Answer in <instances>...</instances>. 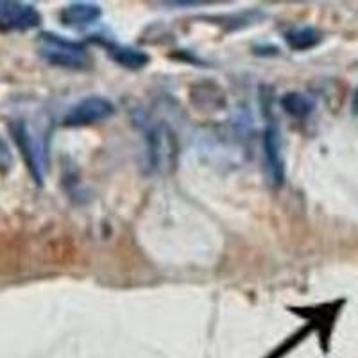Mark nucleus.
I'll return each instance as SVG.
<instances>
[{"mask_svg":"<svg viewBox=\"0 0 358 358\" xmlns=\"http://www.w3.org/2000/svg\"><path fill=\"white\" fill-rule=\"evenodd\" d=\"M113 115V102L108 101L106 97H101V95H92V97L83 99L78 104H73L63 118V124L66 127H85L102 122Z\"/></svg>","mask_w":358,"mask_h":358,"instance_id":"obj_4","label":"nucleus"},{"mask_svg":"<svg viewBox=\"0 0 358 358\" xmlns=\"http://www.w3.org/2000/svg\"><path fill=\"white\" fill-rule=\"evenodd\" d=\"M13 169V152L9 149L8 142L2 138V134H0V176L8 174L9 171Z\"/></svg>","mask_w":358,"mask_h":358,"instance_id":"obj_12","label":"nucleus"},{"mask_svg":"<svg viewBox=\"0 0 358 358\" xmlns=\"http://www.w3.org/2000/svg\"><path fill=\"white\" fill-rule=\"evenodd\" d=\"M102 9L101 6L92 4V2H73L59 13V20L63 25L73 29H85L88 25H94L101 20Z\"/></svg>","mask_w":358,"mask_h":358,"instance_id":"obj_8","label":"nucleus"},{"mask_svg":"<svg viewBox=\"0 0 358 358\" xmlns=\"http://www.w3.org/2000/svg\"><path fill=\"white\" fill-rule=\"evenodd\" d=\"M281 108L285 110V113H289L290 117L297 118V120H305L306 117H310L315 108L312 99L308 95L301 94V92H289L281 97L280 101Z\"/></svg>","mask_w":358,"mask_h":358,"instance_id":"obj_11","label":"nucleus"},{"mask_svg":"<svg viewBox=\"0 0 358 358\" xmlns=\"http://www.w3.org/2000/svg\"><path fill=\"white\" fill-rule=\"evenodd\" d=\"M38 54L49 65L59 69L85 70L92 63L90 50L85 45L56 33H41L38 36Z\"/></svg>","mask_w":358,"mask_h":358,"instance_id":"obj_3","label":"nucleus"},{"mask_svg":"<svg viewBox=\"0 0 358 358\" xmlns=\"http://www.w3.org/2000/svg\"><path fill=\"white\" fill-rule=\"evenodd\" d=\"M344 306V299L334 303H324V305L319 306H303V308H290V312L297 313L299 317L308 319L312 324L310 328H317L321 331L322 338H328L331 334V328L335 324V319H337L338 312Z\"/></svg>","mask_w":358,"mask_h":358,"instance_id":"obj_7","label":"nucleus"},{"mask_svg":"<svg viewBox=\"0 0 358 358\" xmlns=\"http://www.w3.org/2000/svg\"><path fill=\"white\" fill-rule=\"evenodd\" d=\"M169 6H176V8H181V6H192V8H194V6H199V2H169Z\"/></svg>","mask_w":358,"mask_h":358,"instance_id":"obj_13","label":"nucleus"},{"mask_svg":"<svg viewBox=\"0 0 358 358\" xmlns=\"http://www.w3.org/2000/svg\"><path fill=\"white\" fill-rule=\"evenodd\" d=\"M145 140V167L151 174H169L178 162V140L169 126L151 118H140Z\"/></svg>","mask_w":358,"mask_h":358,"instance_id":"obj_1","label":"nucleus"},{"mask_svg":"<svg viewBox=\"0 0 358 358\" xmlns=\"http://www.w3.org/2000/svg\"><path fill=\"white\" fill-rule=\"evenodd\" d=\"M264 158L268 181L274 187L285 183V162H283V145H281L280 127L274 120L267 124L264 133Z\"/></svg>","mask_w":358,"mask_h":358,"instance_id":"obj_6","label":"nucleus"},{"mask_svg":"<svg viewBox=\"0 0 358 358\" xmlns=\"http://www.w3.org/2000/svg\"><path fill=\"white\" fill-rule=\"evenodd\" d=\"M11 136L17 143L18 151L22 152V158L25 159L29 172L36 181V185H43L45 176H47V169H49V142L47 136L31 127V124L24 118L13 120L11 126Z\"/></svg>","mask_w":358,"mask_h":358,"instance_id":"obj_2","label":"nucleus"},{"mask_svg":"<svg viewBox=\"0 0 358 358\" xmlns=\"http://www.w3.org/2000/svg\"><path fill=\"white\" fill-rule=\"evenodd\" d=\"M283 38H285V43L292 50H310L313 47H317L322 40L321 33L315 27L290 29L283 34Z\"/></svg>","mask_w":358,"mask_h":358,"instance_id":"obj_10","label":"nucleus"},{"mask_svg":"<svg viewBox=\"0 0 358 358\" xmlns=\"http://www.w3.org/2000/svg\"><path fill=\"white\" fill-rule=\"evenodd\" d=\"M351 106H353L355 113H358V88H357V92H355V95H353V102H351Z\"/></svg>","mask_w":358,"mask_h":358,"instance_id":"obj_14","label":"nucleus"},{"mask_svg":"<svg viewBox=\"0 0 358 358\" xmlns=\"http://www.w3.org/2000/svg\"><path fill=\"white\" fill-rule=\"evenodd\" d=\"M108 54L117 65L124 66L129 70H142L149 65L151 56L145 50L134 49L129 45H118V43H108Z\"/></svg>","mask_w":358,"mask_h":358,"instance_id":"obj_9","label":"nucleus"},{"mask_svg":"<svg viewBox=\"0 0 358 358\" xmlns=\"http://www.w3.org/2000/svg\"><path fill=\"white\" fill-rule=\"evenodd\" d=\"M41 24V15L33 4L0 0V31L2 33H25Z\"/></svg>","mask_w":358,"mask_h":358,"instance_id":"obj_5","label":"nucleus"}]
</instances>
